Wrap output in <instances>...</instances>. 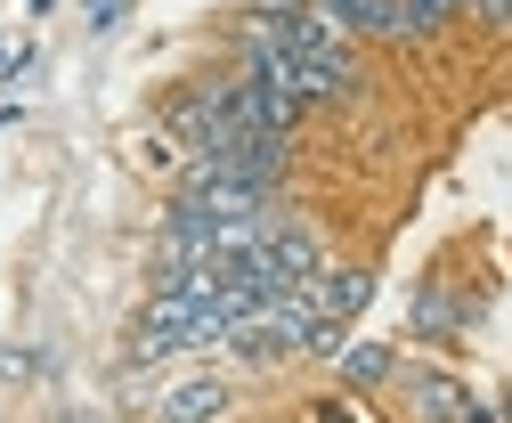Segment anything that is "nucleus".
Masks as SVG:
<instances>
[{
	"label": "nucleus",
	"instance_id": "nucleus-1",
	"mask_svg": "<svg viewBox=\"0 0 512 423\" xmlns=\"http://www.w3.org/2000/svg\"><path fill=\"white\" fill-rule=\"evenodd\" d=\"M220 98H228V82H204V90H187V98L171 106V139H179L187 155H204V147L220 139Z\"/></svg>",
	"mask_w": 512,
	"mask_h": 423
},
{
	"label": "nucleus",
	"instance_id": "nucleus-3",
	"mask_svg": "<svg viewBox=\"0 0 512 423\" xmlns=\"http://www.w3.org/2000/svg\"><path fill=\"white\" fill-rule=\"evenodd\" d=\"M366 293H374V277H366V269H317V277H309V301H317V318H334V326L366 310Z\"/></svg>",
	"mask_w": 512,
	"mask_h": 423
},
{
	"label": "nucleus",
	"instance_id": "nucleus-6",
	"mask_svg": "<svg viewBox=\"0 0 512 423\" xmlns=\"http://www.w3.org/2000/svg\"><path fill=\"white\" fill-rule=\"evenodd\" d=\"M456 326H472V301L447 293V285H423L415 293V334H456Z\"/></svg>",
	"mask_w": 512,
	"mask_h": 423
},
{
	"label": "nucleus",
	"instance_id": "nucleus-4",
	"mask_svg": "<svg viewBox=\"0 0 512 423\" xmlns=\"http://www.w3.org/2000/svg\"><path fill=\"white\" fill-rule=\"evenodd\" d=\"M317 17H334L342 33H382V41H407L399 25V0H309Z\"/></svg>",
	"mask_w": 512,
	"mask_h": 423
},
{
	"label": "nucleus",
	"instance_id": "nucleus-5",
	"mask_svg": "<svg viewBox=\"0 0 512 423\" xmlns=\"http://www.w3.org/2000/svg\"><path fill=\"white\" fill-rule=\"evenodd\" d=\"M407 407H415L423 423H464V415H472V391H464L456 375H407Z\"/></svg>",
	"mask_w": 512,
	"mask_h": 423
},
{
	"label": "nucleus",
	"instance_id": "nucleus-2",
	"mask_svg": "<svg viewBox=\"0 0 512 423\" xmlns=\"http://www.w3.org/2000/svg\"><path fill=\"white\" fill-rule=\"evenodd\" d=\"M155 415H163V423H220V415H228V383H212V375H187V383L155 391Z\"/></svg>",
	"mask_w": 512,
	"mask_h": 423
},
{
	"label": "nucleus",
	"instance_id": "nucleus-9",
	"mask_svg": "<svg viewBox=\"0 0 512 423\" xmlns=\"http://www.w3.org/2000/svg\"><path fill=\"white\" fill-rule=\"evenodd\" d=\"M90 25L106 33V25H122V0H90Z\"/></svg>",
	"mask_w": 512,
	"mask_h": 423
},
{
	"label": "nucleus",
	"instance_id": "nucleus-8",
	"mask_svg": "<svg viewBox=\"0 0 512 423\" xmlns=\"http://www.w3.org/2000/svg\"><path fill=\"white\" fill-rule=\"evenodd\" d=\"M309 0H252V17H301Z\"/></svg>",
	"mask_w": 512,
	"mask_h": 423
},
{
	"label": "nucleus",
	"instance_id": "nucleus-7",
	"mask_svg": "<svg viewBox=\"0 0 512 423\" xmlns=\"http://www.w3.org/2000/svg\"><path fill=\"white\" fill-rule=\"evenodd\" d=\"M334 358H342V383H358V391H374V383H391V375H399V358L382 350V342H342Z\"/></svg>",
	"mask_w": 512,
	"mask_h": 423
},
{
	"label": "nucleus",
	"instance_id": "nucleus-10",
	"mask_svg": "<svg viewBox=\"0 0 512 423\" xmlns=\"http://www.w3.org/2000/svg\"><path fill=\"white\" fill-rule=\"evenodd\" d=\"M504 423H512V399H504Z\"/></svg>",
	"mask_w": 512,
	"mask_h": 423
}]
</instances>
